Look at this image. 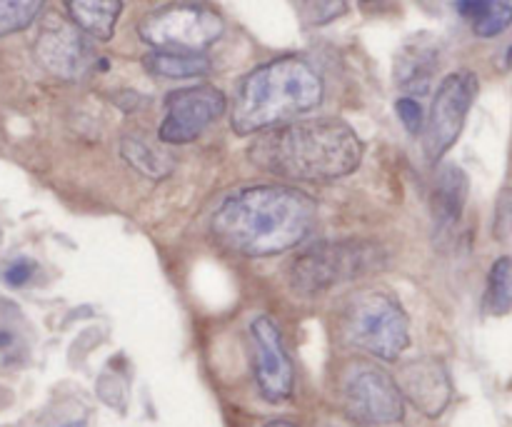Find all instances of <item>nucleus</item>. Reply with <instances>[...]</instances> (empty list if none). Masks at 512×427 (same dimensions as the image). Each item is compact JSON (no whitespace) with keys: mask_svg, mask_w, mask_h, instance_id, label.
Listing matches in <instances>:
<instances>
[{"mask_svg":"<svg viewBox=\"0 0 512 427\" xmlns=\"http://www.w3.org/2000/svg\"><path fill=\"white\" fill-rule=\"evenodd\" d=\"M315 223V200L288 185H248L230 193L210 218L223 248L245 258H270L298 248Z\"/></svg>","mask_w":512,"mask_h":427,"instance_id":"1","label":"nucleus"},{"mask_svg":"<svg viewBox=\"0 0 512 427\" xmlns=\"http://www.w3.org/2000/svg\"><path fill=\"white\" fill-rule=\"evenodd\" d=\"M248 158L278 178L330 183L358 170L363 143L343 120H303L263 130L248 148Z\"/></svg>","mask_w":512,"mask_h":427,"instance_id":"2","label":"nucleus"},{"mask_svg":"<svg viewBox=\"0 0 512 427\" xmlns=\"http://www.w3.org/2000/svg\"><path fill=\"white\" fill-rule=\"evenodd\" d=\"M323 80L298 58H278L255 68L235 90L230 125L238 135H255L315 110Z\"/></svg>","mask_w":512,"mask_h":427,"instance_id":"3","label":"nucleus"},{"mask_svg":"<svg viewBox=\"0 0 512 427\" xmlns=\"http://www.w3.org/2000/svg\"><path fill=\"white\" fill-rule=\"evenodd\" d=\"M388 255L378 243L343 240V243H318L295 255L288 265V280L295 293L320 295L335 285L373 275L385 268Z\"/></svg>","mask_w":512,"mask_h":427,"instance_id":"4","label":"nucleus"},{"mask_svg":"<svg viewBox=\"0 0 512 427\" xmlns=\"http://www.w3.org/2000/svg\"><path fill=\"white\" fill-rule=\"evenodd\" d=\"M343 338L380 360H398L410 345L408 315L383 293H363L343 313Z\"/></svg>","mask_w":512,"mask_h":427,"instance_id":"5","label":"nucleus"},{"mask_svg":"<svg viewBox=\"0 0 512 427\" xmlns=\"http://www.w3.org/2000/svg\"><path fill=\"white\" fill-rule=\"evenodd\" d=\"M225 23L215 10L195 3L165 5L145 15L138 25L140 38L153 50H175V53H203L223 35Z\"/></svg>","mask_w":512,"mask_h":427,"instance_id":"6","label":"nucleus"},{"mask_svg":"<svg viewBox=\"0 0 512 427\" xmlns=\"http://www.w3.org/2000/svg\"><path fill=\"white\" fill-rule=\"evenodd\" d=\"M343 400L348 415L365 427H395L403 423L405 403L398 383L375 365H355L345 375Z\"/></svg>","mask_w":512,"mask_h":427,"instance_id":"7","label":"nucleus"},{"mask_svg":"<svg viewBox=\"0 0 512 427\" xmlns=\"http://www.w3.org/2000/svg\"><path fill=\"white\" fill-rule=\"evenodd\" d=\"M478 95V78L470 70H455L440 83L433 98L430 118L425 123V155L438 163L460 138L473 100Z\"/></svg>","mask_w":512,"mask_h":427,"instance_id":"8","label":"nucleus"},{"mask_svg":"<svg viewBox=\"0 0 512 427\" xmlns=\"http://www.w3.org/2000/svg\"><path fill=\"white\" fill-rule=\"evenodd\" d=\"M228 108V100L213 85L180 88L165 100V118L160 123L158 138L165 145H185L198 140L210 123Z\"/></svg>","mask_w":512,"mask_h":427,"instance_id":"9","label":"nucleus"},{"mask_svg":"<svg viewBox=\"0 0 512 427\" xmlns=\"http://www.w3.org/2000/svg\"><path fill=\"white\" fill-rule=\"evenodd\" d=\"M250 343H253V373L260 395L268 403H283L293 395V363L285 350L278 323L268 315H260L250 323Z\"/></svg>","mask_w":512,"mask_h":427,"instance_id":"10","label":"nucleus"},{"mask_svg":"<svg viewBox=\"0 0 512 427\" xmlns=\"http://www.w3.org/2000/svg\"><path fill=\"white\" fill-rule=\"evenodd\" d=\"M35 58L48 73L63 80H80L95 65V55L83 30L55 23L35 40Z\"/></svg>","mask_w":512,"mask_h":427,"instance_id":"11","label":"nucleus"},{"mask_svg":"<svg viewBox=\"0 0 512 427\" xmlns=\"http://www.w3.org/2000/svg\"><path fill=\"white\" fill-rule=\"evenodd\" d=\"M400 393L428 418H438L453 398V385H450L448 370L438 360H413L400 368Z\"/></svg>","mask_w":512,"mask_h":427,"instance_id":"12","label":"nucleus"},{"mask_svg":"<svg viewBox=\"0 0 512 427\" xmlns=\"http://www.w3.org/2000/svg\"><path fill=\"white\" fill-rule=\"evenodd\" d=\"M465 200H468V175H465V170L458 168V165L440 168L433 195H430L433 215L440 228H450V225L463 218Z\"/></svg>","mask_w":512,"mask_h":427,"instance_id":"13","label":"nucleus"},{"mask_svg":"<svg viewBox=\"0 0 512 427\" xmlns=\"http://www.w3.org/2000/svg\"><path fill=\"white\" fill-rule=\"evenodd\" d=\"M120 10H123L120 0H68V13L75 28L95 40L113 38Z\"/></svg>","mask_w":512,"mask_h":427,"instance_id":"14","label":"nucleus"},{"mask_svg":"<svg viewBox=\"0 0 512 427\" xmlns=\"http://www.w3.org/2000/svg\"><path fill=\"white\" fill-rule=\"evenodd\" d=\"M120 155L130 168H135L150 180H160L173 173L175 160L170 158L163 145H155L148 135H125L123 143H120Z\"/></svg>","mask_w":512,"mask_h":427,"instance_id":"15","label":"nucleus"},{"mask_svg":"<svg viewBox=\"0 0 512 427\" xmlns=\"http://www.w3.org/2000/svg\"><path fill=\"white\" fill-rule=\"evenodd\" d=\"M455 5L480 38H495L505 33L512 23L510 0H458Z\"/></svg>","mask_w":512,"mask_h":427,"instance_id":"16","label":"nucleus"},{"mask_svg":"<svg viewBox=\"0 0 512 427\" xmlns=\"http://www.w3.org/2000/svg\"><path fill=\"white\" fill-rule=\"evenodd\" d=\"M148 73L158 78H200L210 73V60L203 53H175V50H153L143 58Z\"/></svg>","mask_w":512,"mask_h":427,"instance_id":"17","label":"nucleus"},{"mask_svg":"<svg viewBox=\"0 0 512 427\" xmlns=\"http://www.w3.org/2000/svg\"><path fill=\"white\" fill-rule=\"evenodd\" d=\"M485 310L495 318L508 315L512 310V258L503 255L493 263L488 275V288H485Z\"/></svg>","mask_w":512,"mask_h":427,"instance_id":"18","label":"nucleus"},{"mask_svg":"<svg viewBox=\"0 0 512 427\" xmlns=\"http://www.w3.org/2000/svg\"><path fill=\"white\" fill-rule=\"evenodd\" d=\"M435 60L423 50H405L398 60V83L410 93H428Z\"/></svg>","mask_w":512,"mask_h":427,"instance_id":"19","label":"nucleus"},{"mask_svg":"<svg viewBox=\"0 0 512 427\" xmlns=\"http://www.w3.org/2000/svg\"><path fill=\"white\" fill-rule=\"evenodd\" d=\"M43 3L45 0H0V38L28 28L43 10Z\"/></svg>","mask_w":512,"mask_h":427,"instance_id":"20","label":"nucleus"},{"mask_svg":"<svg viewBox=\"0 0 512 427\" xmlns=\"http://www.w3.org/2000/svg\"><path fill=\"white\" fill-rule=\"evenodd\" d=\"M348 0H305V13L313 25H325L345 13Z\"/></svg>","mask_w":512,"mask_h":427,"instance_id":"21","label":"nucleus"},{"mask_svg":"<svg viewBox=\"0 0 512 427\" xmlns=\"http://www.w3.org/2000/svg\"><path fill=\"white\" fill-rule=\"evenodd\" d=\"M395 110H398V118L403 120L405 130H408L410 135L423 133L425 113H423V105H420L418 100H415V98H400L398 103H395Z\"/></svg>","mask_w":512,"mask_h":427,"instance_id":"22","label":"nucleus"},{"mask_svg":"<svg viewBox=\"0 0 512 427\" xmlns=\"http://www.w3.org/2000/svg\"><path fill=\"white\" fill-rule=\"evenodd\" d=\"M493 235L498 240H508L512 235V188H505L500 193L498 205H495Z\"/></svg>","mask_w":512,"mask_h":427,"instance_id":"23","label":"nucleus"},{"mask_svg":"<svg viewBox=\"0 0 512 427\" xmlns=\"http://www.w3.org/2000/svg\"><path fill=\"white\" fill-rule=\"evenodd\" d=\"M35 275V263L28 258H18L3 270V280L10 285V288H23V285L30 283V278Z\"/></svg>","mask_w":512,"mask_h":427,"instance_id":"24","label":"nucleus"},{"mask_svg":"<svg viewBox=\"0 0 512 427\" xmlns=\"http://www.w3.org/2000/svg\"><path fill=\"white\" fill-rule=\"evenodd\" d=\"M13 343H15L13 333H8V330H0V350L13 348Z\"/></svg>","mask_w":512,"mask_h":427,"instance_id":"25","label":"nucleus"},{"mask_svg":"<svg viewBox=\"0 0 512 427\" xmlns=\"http://www.w3.org/2000/svg\"><path fill=\"white\" fill-rule=\"evenodd\" d=\"M265 427H295V425L288 423V420H275V423H268Z\"/></svg>","mask_w":512,"mask_h":427,"instance_id":"26","label":"nucleus"},{"mask_svg":"<svg viewBox=\"0 0 512 427\" xmlns=\"http://www.w3.org/2000/svg\"><path fill=\"white\" fill-rule=\"evenodd\" d=\"M60 427H83V423H68V425H60Z\"/></svg>","mask_w":512,"mask_h":427,"instance_id":"27","label":"nucleus"},{"mask_svg":"<svg viewBox=\"0 0 512 427\" xmlns=\"http://www.w3.org/2000/svg\"><path fill=\"white\" fill-rule=\"evenodd\" d=\"M508 65H510V68H512V48L508 50Z\"/></svg>","mask_w":512,"mask_h":427,"instance_id":"28","label":"nucleus"}]
</instances>
